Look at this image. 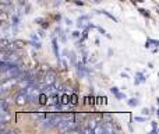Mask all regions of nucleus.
Wrapping results in <instances>:
<instances>
[{
    "instance_id": "4468645a",
    "label": "nucleus",
    "mask_w": 159,
    "mask_h": 134,
    "mask_svg": "<svg viewBox=\"0 0 159 134\" xmlns=\"http://www.w3.org/2000/svg\"><path fill=\"white\" fill-rule=\"evenodd\" d=\"M0 108H2V110H7V108H8L7 100H2V105H0Z\"/></svg>"
},
{
    "instance_id": "ddd939ff",
    "label": "nucleus",
    "mask_w": 159,
    "mask_h": 134,
    "mask_svg": "<svg viewBox=\"0 0 159 134\" xmlns=\"http://www.w3.org/2000/svg\"><path fill=\"white\" fill-rule=\"evenodd\" d=\"M61 103H64V105H67L68 103V95L64 94L63 96H61Z\"/></svg>"
},
{
    "instance_id": "f3484780",
    "label": "nucleus",
    "mask_w": 159,
    "mask_h": 134,
    "mask_svg": "<svg viewBox=\"0 0 159 134\" xmlns=\"http://www.w3.org/2000/svg\"><path fill=\"white\" fill-rule=\"evenodd\" d=\"M0 3H2V4H11L13 0H0Z\"/></svg>"
},
{
    "instance_id": "f257e3e1",
    "label": "nucleus",
    "mask_w": 159,
    "mask_h": 134,
    "mask_svg": "<svg viewBox=\"0 0 159 134\" xmlns=\"http://www.w3.org/2000/svg\"><path fill=\"white\" fill-rule=\"evenodd\" d=\"M43 81L46 83V85H52L56 83V73L53 71H46L43 74Z\"/></svg>"
},
{
    "instance_id": "f8f14e48",
    "label": "nucleus",
    "mask_w": 159,
    "mask_h": 134,
    "mask_svg": "<svg viewBox=\"0 0 159 134\" xmlns=\"http://www.w3.org/2000/svg\"><path fill=\"white\" fill-rule=\"evenodd\" d=\"M138 100H137V99H134V98H133V99H130V100H128V105H130V106H133V108H134V106H138Z\"/></svg>"
},
{
    "instance_id": "2eb2a0df",
    "label": "nucleus",
    "mask_w": 159,
    "mask_h": 134,
    "mask_svg": "<svg viewBox=\"0 0 159 134\" xmlns=\"http://www.w3.org/2000/svg\"><path fill=\"white\" fill-rule=\"evenodd\" d=\"M88 126H89V127L92 128V130H95V127H96V126H98V123L95 122V120H91V122L88 123Z\"/></svg>"
},
{
    "instance_id": "39448f33",
    "label": "nucleus",
    "mask_w": 159,
    "mask_h": 134,
    "mask_svg": "<svg viewBox=\"0 0 159 134\" xmlns=\"http://www.w3.org/2000/svg\"><path fill=\"white\" fill-rule=\"evenodd\" d=\"M10 120V114L7 110H2V116H0V122L2 123H7Z\"/></svg>"
},
{
    "instance_id": "6ab92c4d",
    "label": "nucleus",
    "mask_w": 159,
    "mask_h": 134,
    "mask_svg": "<svg viewBox=\"0 0 159 134\" xmlns=\"http://www.w3.org/2000/svg\"><path fill=\"white\" fill-rule=\"evenodd\" d=\"M142 114L148 116V114H149V110H148V109H142Z\"/></svg>"
},
{
    "instance_id": "423d86ee",
    "label": "nucleus",
    "mask_w": 159,
    "mask_h": 134,
    "mask_svg": "<svg viewBox=\"0 0 159 134\" xmlns=\"http://www.w3.org/2000/svg\"><path fill=\"white\" fill-rule=\"evenodd\" d=\"M86 17H81V18H78V27H86Z\"/></svg>"
},
{
    "instance_id": "dca6fc26",
    "label": "nucleus",
    "mask_w": 159,
    "mask_h": 134,
    "mask_svg": "<svg viewBox=\"0 0 159 134\" xmlns=\"http://www.w3.org/2000/svg\"><path fill=\"white\" fill-rule=\"evenodd\" d=\"M0 18H2V21H6V20H7V13H6V11H3L2 16H0Z\"/></svg>"
},
{
    "instance_id": "1a4fd4ad",
    "label": "nucleus",
    "mask_w": 159,
    "mask_h": 134,
    "mask_svg": "<svg viewBox=\"0 0 159 134\" xmlns=\"http://www.w3.org/2000/svg\"><path fill=\"white\" fill-rule=\"evenodd\" d=\"M39 102H41L42 105H45V103L47 102V100H46V94H41V95H39Z\"/></svg>"
},
{
    "instance_id": "4be33fe9",
    "label": "nucleus",
    "mask_w": 159,
    "mask_h": 134,
    "mask_svg": "<svg viewBox=\"0 0 159 134\" xmlns=\"http://www.w3.org/2000/svg\"><path fill=\"white\" fill-rule=\"evenodd\" d=\"M156 114H158V117H159V110H158V112H156Z\"/></svg>"
},
{
    "instance_id": "f03ea898",
    "label": "nucleus",
    "mask_w": 159,
    "mask_h": 134,
    "mask_svg": "<svg viewBox=\"0 0 159 134\" xmlns=\"http://www.w3.org/2000/svg\"><path fill=\"white\" fill-rule=\"evenodd\" d=\"M27 100H28V95L25 94L24 91H21L18 95H17V98H15V102H17V105H20V106H22V105H25L27 103Z\"/></svg>"
},
{
    "instance_id": "7ed1b4c3",
    "label": "nucleus",
    "mask_w": 159,
    "mask_h": 134,
    "mask_svg": "<svg viewBox=\"0 0 159 134\" xmlns=\"http://www.w3.org/2000/svg\"><path fill=\"white\" fill-rule=\"evenodd\" d=\"M56 92H57V85H56V84H52V85H47L46 87V91H45V94L49 95V96H55Z\"/></svg>"
},
{
    "instance_id": "412c9836",
    "label": "nucleus",
    "mask_w": 159,
    "mask_h": 134,
    "mask_svg": "<svg viewBox=\"0 0 159 134\" xmlns=\"http://www.w3.org/2000/svg\"><path fill=\"white\" fill-rule=\"evenodd\" d=\"M73 36H75V38H77V36H80V32H77V31H75V32H73Z\"/></svg>"
},
{
    "instance_id": "6e6552de",
    "label": "nucleus",
    "mask_w": 159,
    "mask_h": 134,
    "mask_svg": "<svg viewBox=\"0 0 159 134\" xmlns=\"http://www.w3.org/2000/svg\"><path fill=\"white\" fill-rule=\"evenodd\" d=\"M53 50H55V55H56V57H57V60H60V59H59V47H57L56 41H53Z\"/></svg>"
},
{
    "instance_id": "9b49d317",
    "label": "nucleus",
    "mask_w": 159,
    "mask_h": 134,
    "mask_svg": "<svg viewBox=\"0 0 159 134\" xmlns=\"http://www.w3.org/2000/svg\"><path fill=\"white\" fill-rule=\"evenodd\" d=\"M110 91H112V92H113V94H114V95H116V96H117V98H123V95H121V94H119V89H117V88H116V87H113V88H112V89H110Z\"/></svg>"
},
{
    "instance_id": "0eeeda50",
    "label": "nucleus",
    "mask_w": 159,
    "mask_h": 134,
    "mask_svg": "<svg viewBox=\"0 0 159 134\" xmlns=\"http://www.w3.org/2000/svg\"><path fill=\"white\" fill-rule=\"evenodd\" d=\"M105 133H113V127L110 126V123H105Z\"/></svg>"
},
{
    "instance_id": "aec40b11",
    "label": "nucleus",
    "mask_w": 159,
    "mask_h": 134,
    "mask_svg": "<svg viewBox=\"0 0 159 134\" xmlns=\"http://www.w3.org/2000/svg\"><path fill=\"white\" fill-rule=\"evenodd\" d=\"M135 120H137V122H144V117H135Z\"/></svg>"
},
{
    "instance_id": "9d476101",
    "label": "nucleus",
    "mask_w": 159,
    "mask_h": 134,
    "mask_svg": "<svg viewBox=\"0 0 159 134\" xmlns=\"http://www.w3.org/2000/svg\"><path fill=\"white\" fill-rule=\"evenodd\" d=\"M77 70H78V73H80L81 75L84 74V66H82V63H80V61L77 63Z\"/></svg>"
},
{
    "instance_id": "a211bd4d",
    "label": "nucleus",
    "mask_w": 159,
    "mask_h": 134,
    "mask_svg": "<svg viewBox=\"0 0 159 134\" xmlns=\"http://www.w3.org/2000/svg\"><path fill=\"white\" fill-rule=\"evenodd\" d=\"M71 103H73V105H75V103H77V95H73V96H71Z\"/></svg>"
},
{
    "instance_id": "20e7f679",
    "label": "nucleus",
    "mask_w": 159,
    "mask_h": 134,
    "mask_svg": "<svg viewBox=\"0 0 159 134\" xmlns=\"http://www.w3.org/2000/svg\"><path fill=\"white\" fill-rule=\"evenodd\" d=\"M8 61H10V63H13V64L18 63V61H20V56L15 55V53H11L10 52V55H8Z\"/></svg>"
}]
</instances>
